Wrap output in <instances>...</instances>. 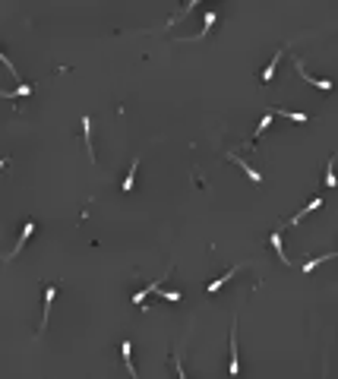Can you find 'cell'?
Wrapping results in <instances>:
<instances>
[{"instance_id":"cell-1","label":"cell","mask_w":338,"mask_h":379,"mask_svg":"<svg viewBox=\"0 0 338 379\" xmlns=\"http://www.w3.org/2000/svg\"><path fill=\"white\" fill-rule=\"evenodd\" d=\"M294 70L303 76V82L316 85V89H322V92H332V89H335V82H332V79H316V76H310V73L303 70V63H300V60H294Z\"/></svg>"},{"instance_id":"cell-2","label":"cell","mask_w":338,"mask_h":379,"mask_svg":"<svg viewBox=\"0 0 338 379\" xmlns=\"http://www.w3.org/2000/svg\"><path fill=\"white\" fill-rule=\"evenodd\" d=\"M234 329H237V316H234ZM231 329V376L240 373V360H237V332Z\"/></svg>"},{"instance_id":"cell-3","label":"cell","mask_w":338,"mask_h":379,"mask_svg":"<svg viewBox=\"0 0 338 379\" xmlns=\"http://www.w3.org/2000/svg\"><path fill=\"white\" fill-rule=\"evenodd\" d=\"M32 231H35V221H25V228H22V234H19V243H16V250L10 253V259H16V253H22V247H25V240L32 237Z\"/></svg>"},{"instance_id":"cell-4","label":"cell","mask_w":338,"mask_h":379,"mask_svg":"<svg viewBox=\"0 0 338 379\" xmlns=\"http://www.w3.org/2000/svg\"><path fill=\"white\" fill-rule=\"evenodd\" d=\"M82 142H85V149H89V161H95V152H92V120L89 117H82Z\"/></svg>"},{"instance_id":"cell-5","label":"cell","mask_w":338,"mask_h":379,"mask_svg":"<svg viewBox=\"0 0 338 379\" xmlns=\"http://www.w3.org/2000/svg\"><path fill=\"white\" fill-rule=\"evenodd\" d=\"M335 256H338V253H322V256H316V259H310V262H303V275H310V272H313L316 265H322V262H332Z\"/></svg>"},{"instance_id":"cell-6","label":"cell","mask_w":338,"mask_h":379,"mask_svg":"<svg viewBox=\"0 0 338 379\" xmlns=\"http://www.w3.org/2000/svg\"><path fill=\"white\" fill-rule=\"evenodd\" d=\"M319 205H322V199H310V202L303 205V209L297 212L294 218H291V224H300V221H303V215H310V212H316V209H319Z\"/></svg>"},{"instance_id":"cell-7","label":"cell","mask_w":338,"mask_h":379,"mask_svg":"<svg viewBox=\"0 0 338 379\" xmlns=\"http://www.w3.org/2000/svg\"><path fill=\"white\" fill-rule=\"evenodd\" d=\"M161 281H164V278H158V281H152L149 288H142V291H139V294H133V303H139V307H142V300H145V297H149V294H155V291H161Z\"/></svg>"},{"instance_id":"cell-8","label":"cell","mask_w":338,"mask_h":379,"mask_svg":"<svg viewBox=\"0 0 338 379\" xmlns=\"http://www.w3.org/2000/svg\"><path fill=\"white\" fill-rule=\"evenodd\" d=\"M237 272H240V265H234V269H228V272H224V275H221V278H215V281H212V284H209V294H215V291H218V288H221V284H224V281H228V278H234V275H237Z\"/></svg>"},{"instance_id":"cell-9","label":"cell","mask_w":338,"mask_h":379,"mask_svg":"<svg viewBox=\"0 0 338 379\" xmlns=\"http://www.w3.org/2000/svg\"><path fill=\"white\" fill-rule=\"evenodd\" d=\"M120 354H123V363H127L130 376H133V379H139V376H136V370H133V360H130V354H133V344H130V341H123V344H120Z\"/></svg>"},{"instance_id":"cell-10","label":"cell","mask_w":338,"mask_h":379,"mask_svg":"<svg viewBox=\"0 0 338 379\" xmlns=\"http://www.w3.org/2000/svg\"><path fill=\"white\" fill-rule=\"evenodd\" d=\"M278 60H281V51H278V54L272 57V63L262 70V82H272V76H275V70H278Z\"/></svg>"},{"instance_id":"cell-11","label":"cell","mask_w":338,"mask_h":379,"mask_svg":"<svg viewBox=\"0 0 338 379\" xmlns=\"http://www.w3.org/2000/svg\"><path fill=\"white\" fill-rule=\"evenodd\" d=\"M231 158H234V161L240 164L243 171H247V177H250V180H253V183H262V177H259V174H256V171H253V164H247V161H243V158H237V155H231Z\"/></svg>"},{"instance_id":"cell-12","label":"cell","mask_w":338,"mask_h":379,"mask_svg":"<svg viewBox=\"0 0 338 379\" xmlns=\"http://www.w3.org/2000/svg\"><path fill=\"white\" fill-rule=\"evenodd\" d=\"M54 294H57V291H54V284H51V288L44 291V319H41V329L48 325V313H51V300H54Z\"/></svg>"},{"instance_id":"cell-13","label":"cell","mask_w":338,"mask_h":379,"mask_svg":"<svg viewBox=\"0 0 338 379\" xmlns=\"http://www.w3.org/2000/svg\"><path fill=\"white\" fill-rule=\"evenodd\" d=\"M272 247H275L278 256H281V262H284V265H291V259L284 256V250H281V231H275V234H272Z\"/></svg>"},{"instance_id":"cell-14","label":"cell","mask_w":338,"mask_h":379,"mask_svg":"<svg viewBox=\"0 0 338 379\" xmlns=\"http://www.w3.org/2000/svg\"><path fill=\"white\" fill-rule=\"evenodd\" d=\"M278 114L288 117V120H294V123H307V120H310L307 114H300V111H278Z\"/></svg>"},{"instance_id":"cell-15","label":"cell","mask_w":338,"mask_h":379,"mask_svg":"<svg viewBox=\"0 0 338 379\" xmlns=\"http://www.w3.org/2000/svg\"><path fill=\"white\" fill-rule=\"evenodd\" d=\"M272 120H275V114H266V117H262V120H259V126L253 130V139H256V136H262V133H266L269 126H272Z\"/></svg>"},{"instance_id":"cell-16","label":"cell","mask_w":338,"mask_h":379,"mask_svg":"<svg viewBox=\"0 0 338 379\" xmlns=\"http://www.w3.org/2000/svg\"><path fill=\"white\" fill-rule=\"evenodd\" d=\"M136 171H139V158H133V168H130V174H127V180H123V190H133V177H136Z\"/></svg>"},{"instance_id":"cell-17","label":"cell","mask_w":338,"mask_h":379,"mask_svg":"<svg viewBox=\"0 0 338 379\" xmlns=\"http://www.w3.org/2000/svg\"><path fill=\"white\" fill-rule=\"evenodd\" d=\"M29 85H19V89H13V92H3V98H25V95H29Z\"/></svg>"},{"instance_id":"cell-18","label":"cell","mask_w":338,"mask_h":379,"mask_svg":"<svg viewBox=\"0 0 338 379\" xmlns=\"http://www.w3.org/2000/svg\"><path fill=\"white\" fill-rule=\"evenodd\" d=\"M322 180H326V187L332 190L335 183H338V177H335V171H332V161H329V168H326V177H322Z\"/></svg>"},{"instance_id":"cell-19","label":"cell","mask_w":338,"mask_h":379,"mask_svg":"<svg viewBox=\"0 0 338 379\" xmlns=\"http://www.w3.org/2000/svg\"><path fill=\"white\" fill-rule=\"evenodd\" d=\"M215 19H218V13H215V10L205 13V29H202V35H209V29H212V22H215Z\"/></svg>"},{"instance_id":"cell-20","label":"cell","mask_w":338,"mask_h":379,"mask_svg":"<svg viewBox=\"0 0 338 379\" xmlns=\"http://www.w3.org/2000/svg\"><path fill=\"white\" fill-rule=\"evenodd\" d=\"M158 294H161L164 300H171V303H180V294H177V291H158Z\"/></svg>"},{"instance_id":"cell-21","label":"cell","mask_w":338,"mask_h":379,"mask_svg":"<svg viewBox=\"0 0 338 379\" xmlns=\"http://www.w3.org/2000/svg\"><path fill=\"white\" fill-rule=\"evenodd\" d=\"M174 363H177V379H187V376H183V367H180V357H177V354H174Z\"/></svg>"},{"instance_id":"cell-22","label":"cell","mask_w":338,"mask_h":379,"mask_svg":"<svg viewBox=\"0 0 338 379\" xmlns=\"http://www.w3.org/2000/svg\"><path fill=\"white\" fill-rule=\"evenodd\" d=\"M322 379H329V367H326V370H322Z\"/></svg>"}]
</instances>
